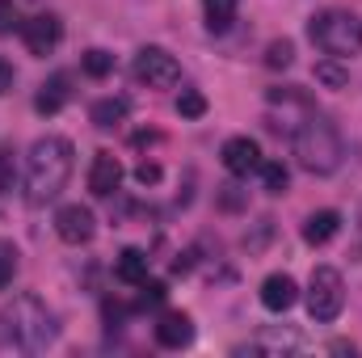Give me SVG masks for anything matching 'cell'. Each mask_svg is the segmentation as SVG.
I'll use <instances>...</instances> for the list:
<instances>
[{
    "label": "cell",
    "mask_w": 362,
    "mask_h": 358,
    "mask_svg": "<svg viewBox=\"0 0 362 358\" xmlns=\"http://www.w3.org/2000/svg\"><path fill=\"white\" fill-rule=\"evenodd\" d=\"M316 81H320V85H329V89H346V85H350V72L329 55V59H320V64H316Z\"/></svg>",
    "instance_id": "cell-18"
},
{
    "label": "cell",
    "mask_w": 362,
    "mask_h": 358,
    "mask_svg": "<svg viewBox=\"0 0 362 358\" xmlns=\"http://www.w3.org/2000/svg\"><path fill=\"white\" fill-rule=\"evenodd\" d=\"M308 38H312L325 55L350 59V55L362 51V21L354 13H346V8H325V13H316V17L308 21Z\"/></svg>",
    "instance_id": "cell-4"
},
{
    "label": "cell",
    "mask_w": 362,
    "mask_h": 358,
    "mask_svg": "<svg viewBox=\"0 0 362 358\" xmlns=\"http://www.w3.org/2000/svg\"><path fill=\"white\" fill-rule=\"evenodd\" d=\"M135 81L148 85V89H173L181 81V64L165 47H144L135 55Z\"/></svg>",
    "instance_id": "cell-6"
},
{
    "label": "cell",
    "mask_w": 362,
    "mask_h": 358,
    "mask_svg": "<svg viewBox=\"0 0 362 358\" xmlns=\"http://www.w3.org/2000/svg\"><path fill=\"white\" fill-rule=\"evenodd\" d=\"M55 342V321L38 295H17L0 308V350L13 354H38Z\"/></svg>",
    "instance_id": "cell-2"
},
{
    "label": "cell",
    "mask_w": 362,
    "mask_h": 358,
    "mask_svg": "<svg viewBox=\"0 0 362 358\" xmlns=\"http://www.w3.org/2000/svg\"><path fill=\"white\" fill-rule=\"evenodd\" d=\"M72 165H76V148L64 135L38 139L30 148V161H25V202L47 207L51 198H59V190L72 178Z\"/></svg>",
    "instance_id": "cell-1"
},
{
    "label": "cell",
    "mask_w": 362,
    "mask_h": 358,
    "mask_svg": "<svg viewBox=\"0 0 362 358\" xmlns=\"http://www.w3.org/2000/svg\"><path fill=\"white\" fill-rule=\"evenodd\" d=\"M295 156L316 178L337 173V165H341V135H337V127L325 114H308L299 122V131H295Z\"/></svg>",
    "instance_id": "cell-3"
},
{
    "label": "cell",
    "mask_w": 362,
    "mask_h": 358,
    "mask_svg": "<svg viewBox=\"0 0 362 358\" xmlns=\"http://www.w3.org/2000/svg\"><path fill=\"white\" fill-rule=\"evenodd\" d=\"M257 173H262V185H266L270 194H282V190H286V181H291L286 165H278V161H262V165H257Z\"/></svg>",
    "instance_id": "cell-19"
},
{
    "label": "cell",
    "mask_w": 362,
    "mask_h": 358,
    "mask_svg": "<svg viewBox=\"0 0 362 358\" xmlns=\"http://www.w3.org/2000/svg\"><path fill=\"white\" fill-rule=\"evenodd\" d=\"M337 228H341V215L337 211H312L308 224H303V241L308 245H329L337 236Z\"/></svg>",
    "instance_id": "cell-13"
},
{
    "label": "cell",
    "mask_w": 362,
    "mask_h": 358,
    "mask_svg": "<svg viewBox=\"0 0 362 358\" xmlns=\"http://www.w3.org/2000/svg\"><path fill=\"white\" fill-rule=\"evenodd\" d=\"M55 232H59L64 245H89L93 232H97V219H93L89 207L72 202V207H59V215H55Z\"/></svg>",
    "instance_id": "cell-8"
},
{
    "label": "cell",
    "mask_w": 362,
    "mask_h": 358,
    "mask_svg": "<svg viewBox=\"0 0 362 358\" xmlns=\"http://www.w3.org/2000/svg\"><path fill=\"white\" fill-rule=\"evenodd\" d=\"M291 59H295L291 38H274L270 47H266V68H291Z\"/></svg>",
    "instance_id": "cell-21"
},
{
    "label": "cell",
    "mask_w": 362,
    "mask_h": 358,
    "mask_svg": "<svg viewBox=\"0 0 362 358\" xmlns=\"http://www.w3.org/2000/svg\"><path fill=\"white\" fill-rule=\"evenodd\" d=\"M160 299H165V282H148V278H144V308H148V304L156 308Z\"/></svg>",
    "instance_id": "cell-25"
},
{
    "label": "cell",
    "mask_w": 362,
    "mask_h": 358,
    "mask_svg": "<svg viewBox=\"0 0 362 358\" xmlns=\"http://www.w3.org/2000/svg\"><path fill=\"white\" fill-rule=\"evenodd\" d=\"M135 178H139V185H156V181H160V165H152V161H144V165L135 169Z\"/></svg>",
    "instance_id": "cell-24"
},
{
    "label": "cell",
    "mask_w": 362,
    "mask_h": 358,
    "mask_svg": "<svg viewBox=\"0 0 362 358\" xmlns=\"http://www.w3.org/2000/svg\"><path fill=\"white\" fill-rule=\"evenodd\" d=\"M21 38H25L30 55H42L47 59L59 47V38H64V21L55 13H34L30 21H21Z\"/></svg>",
    "instance_id": "cell-7"
},
{
    "label": "cell",
    "mask_w": 362,
    "mask_h": 358,
    "mask_svg": "<svg viewBox=\"0 0 362 358\" xmlns=\"http://www.w3.org/2000/svg\"><path fill=\"white\" fill-rule=\"evenodd\" d=\"M81 68H85L89 76H97V81H101V76H110V72H114V55H110V51H85Z\"/></svg>",
    "instance_id": "cell-22"
},
{
    "label": "cell",
    "mask_w": 362,
    "mask_h": 358,
    "mask_svg": "<svg viewBox=\"0 0 362 358\" xmlns=\"http://www.w3.org/2000/svg\"><path fill=\"white\" fill-rule=\"evenodd\" d=\"M177 114L181 118H202V114H206V97L198 89H181L177 93Z\"/></svg>",
    "instance_id": "cell-20"
},
{
    "label": "cell",
    "mask_w": 362,
    "mask_h": 358,
    "mask_svg": "<svg viewBox=\"0 0 362 358\" xmlns=\"http://www.w3.org/2000/svg\"><path fill=\"white\" fill-rule=\"evenodd\" d=\"M8 161H13V152L4 148V152H0V194L8 190Z\"/></svg>",
    "instance_id": "cell-26"
},
{
    "label": "cell",
    "mask_w": 362,
    "mask_h": 358,
    "mask_svg": "<svg viewBox=\"0 0 362 358\" xmlns=\"http://www.w3.org/2000/svg\"><path fill=\"white\" fill-rule=\"evenodd\" d=\"M8 89H13V68L0 59V93H8Z\"/></svg>",
    "instance_id": "cell-28"
},
{
    "label": "cell",
    "mask_w": 362,
    "mask_h": 358,
    "mask_svg": "<svg viewBox=\"0 0 362 358\" xmlns=\"http://www.w3.org/2000/svg\"><path fill=\"white\" fill-rule=\"evenodd\" d=\"M13 21H17V17H13V4H4V0H0V34H4V30H13Z\"/></svg>",
    "instance_id": "cell-27"
},
{
    "label": "cell",
    "mask_w": 362,
    "mask_h": 358,
    "mask_svg": "<svg viewBox=\"0 0 362 358\" xmlns=\"http://www.w3.org/2000/svg\"><path fill=\"white\" fill-rule=\"evenodd\" d=\"M93 127H101V131H114V127H122V118H127V101L122 97H105V101H97L93 105Z\"/></svg>",
    "instance_id": "cell-16"
},
{
    "label": "cell",
    "mask_w": 362,
    "mask_h": 358,
    "mask_svg": "<svg viewBox=\"0 0 362 358\" xmlns=\"http://www.w3.org/2000/svg\"><path fill=\"white\" fill-rule=\"evenodd\" d=\"M114 270H118V278H122V282L144 287V278H148V253H144V249H122Z\"/></svg>",
    "instance_id": "cell-15"
},
{
    "label": "cell",
    "mask_w": 362,
    "mask_h": 358,
    "mask_svg": "<svg viewBox=\"0 0 362 358\" xmlns=\"http://www.w3.org/2000/svg\"><path fill=\"white\" fill-rule=\"evenodd\" d=\"M346 308V282L333 266H316L312 270V282H308V312L312 321H337Z\"/></svg>",
    "instance_id": "cell-5"
},
{
    "label": "cell",
    "mask_w": 362,
    "mask_h": 358,
    "mask_svg": "<svg viewBox=\"0 0 362 358\" xmlns=\"http://www.w3.org/2000/svg\"><path fill=\"white\" fill-rule=\"evenodd\" d=\"M156 342H160L165 350H181V346H189V342H194V321H189L185 312H165L160 325H156Z\"/></svg>",
    "instance_id": "cell-11"
},
{
    "label": "cell",
    "mask_w": 362,
    "mask_h": 358,
    "mask_svg": "<svg viewBox=\"0 0 362 358\" xmlns=\"http://www.w3.org/2000/svg\"><path fill=\"white\" fill-rule=\"evenodd\" d=\"M13 274H17V253H13V245H0V291L13 282Z\"/></svg>",
    "instance_id": "cell-23"
},
{
    "label": "cell",
    "mask_w": 362,
    "mask_h": 358,
    "mask_svg": "<svg viewBox=\"0 0 362 358\" xmlns=\"http://www.w3.org/2000/svg\"><path fill=\"white\" fill-rule=\"evenodd\" d=\"M118 185H122V165H118V156H114V152H97V156H93V169H89V190L97 198H110Z\"/></svg>",
    "instance_id": "cell-10"
},
{
    "label": "cell",
    "mask_w": 362,
    "mask_h": 358,
    "mask_svg": "<svg viewBox=\"0 0 362 358\" xmlns=\"http://www.w3.org/2000/svg\"><path fill=\"white\" fill-rule=\"evenodd\" d=\"M236 4L240 0H202V13H206V25L215 34H223L232 21H236Z\"/></svg>",
    "instance_id": "cell-17"
},
{
    "label": "cell",
    "mask_w": 362,
    "mask_h": 358,
    "mask_svg": "<svg viewBox=\"0 0 362 358\" xmlns=\"http://www.w3.org/2000/svg\"><path fill=\"white\" fill-rule=\"evenodd\" d=\"M295 299H299V287H295L291 274H270V278L262 282V304H266L270 312H286V308H295Z\"/></svg>",
    "instance_id": "cell-12"
},
{
    "label": "cell",
    "mask_w": 362,
    "mask_h": 358,
    "mask_svg": "<svg viewBox=\"0 0 362 358\" xmlns=\"http://www.w3.org/2000/svg\"><path fill=\"white\" fill-rule=\"evenodd\" d=\"M68 97H72V89H68V76H64V72H55V76L38 89L34 105H38V114H59V110L68 105Z\"/></svg>",
    "instance_id": "cell-14"
},
{
    "label": "cell",
    "mask_w": 362,
    "mask_h": 358,
    "mask_svg": "<svg viewBox=\"0 0 362 358\" xmlns=\"http://www.w3.org/2000/svg\"><path fill=\"white\" fill-rule=\"evenodd\" d=\"M257 165H262V148H257L249 135H236V139L223 144V169H228L232 178H249Z\"/></svg>",
    "instance_id": "cell-9"
}]
</instances>
